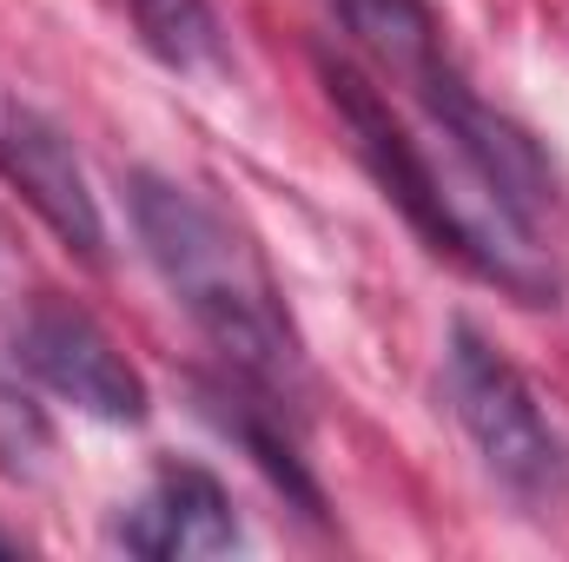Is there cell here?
Wrapping results in <instances>:
<instances>
[{"mask_svg": "<svg viewBox=\"0 0 569 562\" xmlns=\"http://www.w3.org/2000/svg\"><path fill=\"white\" fill-rule=\"evenodd\" d=\"M113 543L146 562H199V556H232L246 543V530H239L232 496H226V483L212 470L166 463L146 483V496H133L120 510Z\"/></svg>", "mask_w": 569, "mask_h": 562, "instance_id": "cell-7", "label": "cell"}, {"mask_svg": "<svg viewBox=\"0 0 569 562\" xmlns=\"http://www.w3.org/2000/svg\"><path fill=\"white\" fill-rule=\"evenodd\" d=\"M345 33L358 40V53H371L398 87L425 80L437 60H450L443 47V20L430 0H331Z\"/></svg>", "mask_w": 569, "mask_h": 562, "instance_id": "cell-9", "label": "cell"}, {"mask_svg": "<svg viewBox=\"0 0 569 562\" xmlns=\"http://www.w3.org/2000/svg\"><path fill=\"white\" fill-rule=\"evenodd\" d=\"M127 212H133L146 265L199 324V338L219 351V364L284 398L291 411H305V344H298V324L284 311V291L259 239L212 192L159 165L127 172Z\"/></svg>", "mask_w": 569, "mask_h": 562, "instance_id": "cell-2", "label": "cell"}, {"mask_svg": "<svg viewBox=\"0 0 569 562\" xmlns=\"http://www.w3.org/2000/svg\"><path fill=\"white\" fill-rule=\"evenodd\" d=\"M0 556H20V536H7V530H0Z\"/></svg>", "mask_w": 569, "mask_h": 562, "instance_id": "cell-12", "label": "cell"}, {"mask_svg": "<svg viewBox=\"0 0 569 562\" xmlns=\"http://www.w3.org/2000/svg\"><path fill=\"white\" fill-rule=\"evenodd\" d=\"M127 13H133L140 47L172 73H212L226 60V33H219L212 0H127Z\"/></svg>", "mask_w": 569, "mask_h": 562, "instance_id": "cell-10", "label": "cell"}, {"mask_svg": "<svg viewBox=\"0 0 569 562\" xmlns=\"http://www.w3.org/2000/svg\"><path fill=\"white\" fill-rule=\"evenodd\" d=\"M13 358H20V371L40 391H53L60 404L87 411V418H100V423H146L152 418L146 378L120 358V344L93 324V311H80L73 298L40 291L20 311Z\"/></svg>", "mask_w": 569, "mask_h": 562, "instance_id": "cell-4", "label": "cell"}, {"mask_svg": "<svg viewBox=\"0 0 569 562\" xmlns=\"http://www.w3.org/2000/svg\"><path fill=\"white\" fill-rule=\"evenodd\" d=\"M318 80H325V100L358 152V165L371 172V185L405 212V225L437 259H457L470 279L497 284L510 304H530V311L563 304L569 272L543 245V232L530 219H517L463 159H450L437 140H418L371 73L318 53Z\"/></svg>", "mask_w": 569, "mask_h": 562, "instance_id": "cell-1", "label": "cell"}, {"mask_svg": "<svg viewBox=\"0 0 569 562\" xmlns=\"http://www.w3.org/2000/svg\"><path fill=\"white\" fill-rule=\"evenodd\" d=\"M0 179L33 205V219L87 265H107V219L73 159V140L27 100H0Z\"/></svg>", "mask_w": 569, "mask_h": 562, "instance_id": "cell-6", "label": "cell"}, {"mask_svg": "<svg viewBox=\"0 0 569 562\" xmlns=\"http://www.w3.org/2000/svg\"><path fill=\"white\" fill-rule=\"evenodd\" d=\"M192 411L212 423L226 443H239L298 516L325 523V483H318L311 463H305L298 411H291L284 398L259 391V384H246V378H232V371H226V378H206V371H199V378H192Z\"/></svg>", "mask_w": 569, "mask_h": 562, "instance_id": "cell-8", "label": "cell"}, {"mask_svg": "<svg viewBox=\"0 0 569 562\" xmlns=\"http://www.w3.org/2000/svg\"><path fill=\"white\" fill-rule=\"evenodd\" d=\"M47 456H53L47 411H40L27 391L0 384V470L20 476V483H40V476H47Z\"/></svg>", "mask_w": 569, "mask_h": 562, "instance_id": "cell-11", "label": "cell"}, {"mask_svg": "<svg viewBox=\"0 0 569 562\" xmlns=\"http://www.w3.org/2000/svg\"><path fill=\"white\" fill-rule=\"evenodd\" d=\"M443 411L457 418L463 443L477 450V463L510 503H523L530 516H550L569 496V443L543 418L530 378L470 318H457L443 344Z\"/></svg>", "mask_w": 569, "mask_h": 562, "instance_id": "cell-3", "label": "cell"}, {"mask_svg": "<svg viewBox=\"0 0 569 562\" xmlns=\"http://www.w3.org/2000/svg\"><path fill=\"white\" fill-rule=\"evenodd\" d=\"M411 100L425 107L430 140L443 145L450 159H463L517 219H530L543 232V219L557 212V172H550L543 145L530 140L510 113H497L490 100H477L470 80L450 60H437L425 80H411Z\"/></svg>", "mask_w": 569, "mask_h": 562, "instance_id": "cell-5", "label": "cell"}]
</instances>
